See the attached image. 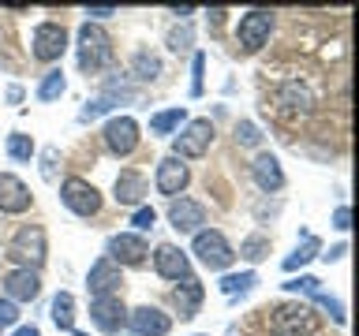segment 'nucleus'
Masks as SVG:
<instances>
[{"label": "nucleus", "mask_w": 359, "mask_h": 336, "mask_svg": "<svg viewBox=\"0 0 359 336\" xmlns=\"http://www.w3.org/2000/svg\"><path fill=\"white\" fill-rule=\"evenodd\" d=\"M75 60L83 75H97L112 64V38L97 22H83L79 27V45H75Z\"/></svg>", "instance_id": "obj_1"}, {"label": "nucleus", "mask_w": 359, "mask_h": 336, "mask_svg": "<svg viewBox=\"0 0 359 336\" xmlns=\"http://www.w3.org/2000/svg\"><path fill=\"white\" fill-rule=\"evenodd\" d=\"M45 254H49V239H45L41 224H22L8 243V258L15 262V269H34L38 273L45 265Z\"/></svg>", "instance_id": "obj_2"}, {"label": "nucleus", "mask_w": 359, "mask_h": 336, "mask_svg": "<svg viewBox=\"0 0 359 336\" xmlns=\"http://www.w3.org/2000/svg\"><path fill=\"white\" fill-rule=\"evenodd\" d=\"M318 329V318L307 302H277L269 310V332L273 336H311Z\"/></svg>", "instance_id": "obj_3"}, {"label": "nucleus", "mask_w": 359, "mask_h": 336, "mask_svg": "<svg viewBox=\"0 0 359 336\" xmlns=\"http://www.w3.org/2000/svg\"><path fill=\"white\" fill-rule=\"evenodd\" d=\"M191 254H195L198 262L210 269V273H224V269H229V265L236 262V251L229 246V239H224L221 232H213V228H202V232H195Z\"/></svg>", "instance_id": "obj_4"}, {"label": "nucleus", "mask_w": 359, "mask_h": 336, "mask_svg": "<svg viewBox=\"0 0 359 336\" xmlns=\"http://www.w3.org/2000/svg\"><path fill=\"white\" fill-rule=\"evenodd\" d=\"M210 142H213V123L210 120H187L184 127L172 134V157H180V161L206 157Z\"/></svg>", "instance_id": "obj_5"}, {"label": "nucleus", "mask_w": 359, "mask_h": 336, "mask_svg": "<svg viewBox=\"0 0 359 336\" xmlns=\"http://www.w3.org/2000/svg\"><path fill=\"white\" fill-rule=\"evenodd\" d=\"M60 202L75 213V217H94V213L101 209L97 187L86 183V179H79V176H67L60 183Z\"/></svg>", "instance_id": "obj_6"}, {"label": "nucleus", "mask_w": 359, "mask_h": 336, "mask_svg": "<svg viewBox=\"0 0 359 336\" xmlns=\"http://www.w3.org/2000/svg\"><path fill=\"white\" fill-rule=\"evenodd\" d=\"M269 30H273V15L262 11V8H255V11H247V15L240 19V27H236V41L243 45V52H258L269 41Z\"/></svg>", "instance_id": "obj_7"}, {"label": "nucleus", "mask_w": 359, "mask_h": 336, "mask_svg": "<svg viewBox=\"0 0 359 336\" xmlns=\"http://www.w3.org/2000/svg\"><path fill=\"white\" fill-rule=\"evenodd\" d=\"M101 139H105L109 153L128 157V153L139 150V123H135L131 116H112L105 123V131H101Z\"/></svg>", "instance_id": "obj_8"}, {"label": "nucleus", "mask_w": 359, "mask_h": 336, "mask_svg": "<svg viewBox=\"0 0 359 336\" xmlns=\"http://www.w3.org/2000/svg\"><path fill=\"white\" fill-rule=\"evenodd\" d=\"M146 254H150V246H146V239L139 232H116L105 246V258L116 265H142Z\"/></svg>", "instance_id": "obj_9"}, {"label": "nucleus", "mask_w": 359, "mask_h": 336, "mask_svg": "<svg viewBox=\"0 0 359 336\" xmlns=\"http://www.w3.org/2000/svg\"><path fill=\"white\" fill-rule=\"evenodd\" d=\"M34 60H45V64H49V60H60V56H64V49H67V30L60 27V22H41V27L38 30H34Z\"/></svg>", "instance_id": "obj_10"}, {"label": "nucleus", "mask_w": 359, "mask_h": 336, "mask_svg": "<svg viewBox=\"0 0 359 336\" xmlns=\"http://www.w3.org/2000/svg\"><path fill=\"white\" fill-rule=\"evenodd\" d=\"M123 284V276H120V265L116 262H109L105 254L97 258L94 265H90V273H86V291L94 299H105V295H116Z\"/></svg>", "instance_id": "obj_11"}, {"label": "nucleus", "mask_w": 359, "mask_h": 336, "mask_svg": "<svg viewBox=\"0 0 359 336\" xmlns=\"http://www.w3.org/2000/svg\"><path fill=\"white\" fill-rule=\"evenodd\" d=\"M154 269H157V276H165V280H187L191 276V258L180 251L176 243H157V251H154Z\"/></svg>", "instance_id": "obj_12"}, {"label": "nucleus", "mask_w": 359, "mask_h": 336, "mask_svg": "<svg viewBox=\"0 0 359 336\" xmlns=\"http://www.w3.org/2000/svg\"><path fill=\"white\" fill-rule=\"evenodd\" d=\"M90 321L97 325L101 332H120L128 325V307L120 302V295H105L90 302Z\"/></svg>", "instance_id": "obj_13"}, {"label": "nucleus", "mask_w": 359, "mask_h": 336, "mask_svg": "<svg viewBox=\"0 0 359 336\" xmlns=\"http://www.w3.org/2000/svg\"><path fill=\"white\" fill-rule=\"evenodd\" d=\"M0 284H4V299H11L15 307L19 302H34L38 291H41V280H38L34 269H8Z\"/></svg>", "instance_id": "obj_14"}, {"label": "nucleus", "mask_w": 359, "mask_h": 336, "mask_svg": "<svg viewBox=\"0 0 359 336\" xmlns=\"http://www.w3.org/2000/svg\"><path fill=\"white\" fill-rule=\"evenodd\" d=\"M191 183V172H187V164L180 161V157H161L157 161V176H154V187L161 190V195L168 198H176L180 190H184Z\"/></svg>", "instance_id": "obj_15"}, {"label": "nucleus", "mask_w": 359, "mask_h": 336, "mask_svg": "<svg viewBox=\"0 0 359 336\" xmlns=\"http://www.w3.org/2000/svg\"><path fill=\"white\" fill-rule=\"evenodd\" d=\"M128 325L135 336H168L172 318L157 307H135V310H128Z\"/></svg>", "instance_id": "obj_16"}, {"label": "nucleus", "mask_w": 359, "mask_h": 336, "mask_svg": "<svg viewBox=\"0 0 359 336\" xmlns=\"http://www.w3.org/2000/svg\"><path fill=\"white\" fill-rule=\"evenodd\" d=\"M168 224H172L176 232H202L206 209H202V202H195V198H172L168 202Z\"/></svg>", "instance_id": "obj_17"}, {"label": "nucleus", "mask_w": 359, "mask_h": 336, "mask_svg": "<svg viewBox=\"0 0 359 336\" xmlns=\"http://www.w3.org/2000/svg\"><path fill=\"white\" fill-rule=\"evenodd\" d=\"M30 187L22 183L19 176L11 172H0V213H11V217H19V213L30 209Z\"/></svg>", "instance_id": "obj_18"}, {"label": "nucleus", "mask_w": 359, "mask_h": 336, "mask_svg": "<svg viewBox=\"0 0 359 336\" xmlns=\"http://www.w3.org/2000/svg\"><path fill=\"white\" fill-rule=\"evenodd\" d=\"M251 176H255L258 190H266V195H273V190L285 187V172H280V161L273 153H258L251 161Z\"/></svg>", "instance_id": "obj_19"}, {"label": "nucleus", "mask_w": 359, "mask_h": 336, "mask_svg": "<svg viewBox=\"0 0 359 336\" xmlns=\"http://www.w3.org/2000/svg\"><path fill=\"white\" fill-rule=\"evenodd\" d=\"M112 195H116L120 206H135V209H139L142 198H146V176L135 172V168H123V172L116 176V183H112Z\"/></svg>", "instance_id": "obj_20"}, {"label": "nucleus", "mask_w": 359, "mask_h": 336, "mask_svg": "<svg viewBox=\"0 0 359 336\" xmlns=\"http://www.w3.org/2000/svg\"><path fill=\"white\" fill-rule=\"evenodd\" d=\"M202 295H206V291H202V280H195V276L180 280L176 291H172V302H176L180 318H195L198 307H202Z\"/></svg>", "instance_id": "obj_21"}, {"label": "nucleus", "mask_w": 359, "mask_h": 336, "mask_svg": "<svg viewBox=\"0 0 359 336\" xmlns=\"http://www.w3.org/2000/svg\"><path fill=\"white\" fill-rule=\"evenodd\" d=\"M49 314H53V321L60 332H75V295L72 291H56Z\"/></svg>", "instance_id": "obj_22"}, {"label": "nucleus", "mask_w": 359, "mask_h": 336, "mask_svg": "<svg viewBox=\"0 0 359 336\" xmlns=\"http://www.w3.org/2000/svg\"><path fill=\"white\" fill-rule=\"evenodd\" d=\"M318 251H322V239H318V235H303V243L285 258V273H296V269H303L307 262H314V258H318Z\"/></svg>", "instance_id": "obj_23"}, {"label": "nucleus", "mask_w": 359, "mask_h": 336, "mask_svg": "<svg viewBox=\"0 0 359 336\" xmlns=\"http://www.w3.org/2000/svg\"><path fill=\"white\" fill-rule=\"evenodd\" d=\"M187 123V108L180 105V108H165V112H154L150 116V131L154 134H176L180 127Z\"/></svg>", "instance_id": "obj_24"}, {"label": "nucleus", "mask_w": 359, "mask_h": 336, "mask_svg": "<svg viewBox=\"0 0 359 336\" xmlns=\"http://www.w3.org/2000/svg\"><path fill=\"white\" fill-rule=\"evenodd\" d=\"M64 90H67V78H64L60 67H53V71L41 75V83H38V90H34V97H38V101H56Z\"/></svg>", "instance_id": "obj_25"}, {"label": "nucleus", "mask_w": 359, "mask_h": 336, "mask_svg": "<svg viewBox=\"0 0 359 336\" xmlns=\"http://www.w3.org/2000/svg\"><path fill=\"white\" fill-rule=\"evenodd\" d=\"M131 75L139 78V83H154V78L161 75V60H157L154 52H146V49L135 52L131 56Z\"/></svg>", "instance_id": "obj_26"}, {"label": "nucleus", "mask_w": 359, "mask_h": 336, "mask_svg": "<svg viewBox=\"0 0 359 336\" xmlns=\"http://www.w3.org/2000/svg\"><path fill=\"white\" fill-rule=\"evenodd\" d=\"M277 101L285 108H292V112H307L311 108V94H307V86H299V83H285L280 94H277Z\"/></svg>", "instance_id": "obj_27"}, {"label": "nucleus", "mask_w": 359, "mask_h": 336, "mask_svg": "<svg viewBox=\"0 0 359 336\" xmlns=\"http://www.w3.org/2000/svg\"><path fill=\"white\" fill-rule=\"evenodd\" d=\"M258 284V273L255 269H247V273H229V276H221V291L229 299H236V295H247Z\"/></svg>", "instance_id": "obj_28"}, {"label": "nucleus", "mask_w": 359, "mask_h": 336, "mask_svg": "<svg viewBox=\"0 0 359 336\" xmlns=\"http://www.w3.org/2000/svg\"><path fill=\"white\" fill-rule=\"evenodd\" d=\"M4 150H8L11 161H30V157H34V139H30V134H22V131H11L8 142H4Z\"/></svg>", "instance_id": "obj_29"}, {"label": "nucleus", "mask_w": 359, "mask_h": 336, "mask_svg": "<svg viewBox=\"0 0 359 336\" xmlns=\"http://www.w3.org/2000/svg\"><path fill=\"white\" fill-rule=\"evenodd\" d=\"M120 101L112 97V94H101V97H94V101H86L83 105V112H79V123H90V120H97V116H105V112H112Z\"/></svg>", "instance_id": "obj_30"}, {"label": "nucleus", "mask_w": 359, "mask_h": 336, "mask_svg": "<svg viewBox=\"0 0 359 336\" xmlns=\"http://www.w3.org/2000/svg\"><path fill=\"white\" fill-rule=\"evenodd\" d=\"M266 254H269V235H262V232L247 235L240 243V258H247V262H262Z\"/></svg>", "instance_id": "obj_31"}, {"label": "nucleus", "mask_w": 359, "mask_h": 336, "mask_svg": "<svg viewBox=\"0 0 359 336\" xmlns=\"http://www.w3.org/2000/svg\"><path fill=\"white\" fill-rule=\"evenodd\" d=\"M285 291H299V295H314V291H322V280L318 276H292V280H285Z\"/></svg>", "instance_id": "obj_32"}, {"label": "nucleus", "mask_w": 359, "mask_h": 336, "mask_svg": "<svg viewBox=\"0 0 359 336\" xmlns=\"http://www.w3.org/2000/svg\"><path fill=\"white\" fill-rule=\"evenodd\" d=\"M236 142L240 146H262V131H258L251 120H240L236 123Z\"/></svg>", "instance_id": "obj_33"}, {"label": "nucleus", "mask_w": 359, "mask_h": 336, "mask_svg": "<svg viewBox=\"0 0 359 336\" xmlns=\"http://www.w3.org/2000/svg\"><path fill=\"white\" fill-rule=\"evenodd\" d=\"M202 71H206V52H195V60H191V97H202Z\"/></svg>", "instance_id": "obj_34"}, {"label": "nucleus", "mask_w": 359, "mask_h": 336, "mask_svg": "<svg viewBox=\"0 0 359 336\" xmlns=\"http://www.w3.org/2000/svg\"><path fill=\"white\" fill-rule=\"evenodd\" d=\"M19 325V307L11 299H0V329H15Z\"/></svg>", "instance_id": "obj_35"}, {"label": "nucleus", "mask_w": 359, "mask_h": 336, "mask_svg": "<svg viewBox=\"0 0 359 336\" xmlns=\"http://www.w3.org/2000/svg\"><path fill=\"white\" fill-rule=\"evenodd\" d=\"M131 224H135L139 232H150L154 224H157V213H154L150 206H139V209H135V217H131Z\"/></svg>", "instance_id": "obj_36"}, {"label": "nucleus", "mask_w": 359, "mask_h": 336, "mask_svg": "<svg viewBox=\"0 0 359 336\" xmlns=\"http://www.w3.org/2000/svg\"><path fill=\"white\" fill-rule=\"evenodd\" d=\"M56 157H60V150H56V146H49V150L41 153V176L49 179V183H56Z\"/></svg>", "instance_id": "obj_37"}, {"label": "nucleus", "mask_w": 359, "mask_h": 336, "mask_svg": "<svg viewBox=\"0 0 359 336\" xmlns=\"http://www.w3.org/2000/svg\"><path fill=\"white\" fill-rule=\"evenodd\" d=\"M187 45H191V30H187V27L168 30V49H172V52H184Z\"/></svg>", "instance_id": "obj_38"}, {"label": "nucleus", "mask_w": 359, "mask_h": 336, "mask_svg": "<svg viewBox=\"0 0 359 336\" xmlns=\"http://www.w3.org/2000/svg\"><path fill=\"white\" fill-rule=\"evenodd\" d=\"M348 220H352V213H348V206H337V213H333V228L348 232Z\"/></svg>", "instance_id": "obj_39"}, {"label": "nucleus", "mask_w": 359, "mask_h": 336, "mask_svg": "<svg viewBox=\"0 0 359 336\" xmlns=\"http://www.w3.org/2000/svg\"><path fill=\"white\" fill-rule=\"evenodd\" d=\"M86 15L90 19H109V15H116V8H86Z\"/></svg>", "instance_id": "obj_40"}, {"label": "nucleus", "mask_w": 359, "mask_h": 336, "mask_svg": "<svg viewBox=\"0 0 359 336\" xmlns=\"http://www.w3.org/2000/svg\"><path fill=\"white\" fill-rule=\"evenodd\" d=\"M344 254H348V246L341 243V246H333V251H330V254H322V258H325V262H341Z\"/></svg>", "instance_id": "obj_41"}, {"label": "nucleus", "mask_w": 359, "mask_h": 336, "mask_svg": "<svg viewBox=\"0 0 359 336\" xmlns=\"http://www.w3.org/2000/svg\"><path fill=\"white\" fill-rule=\"evenodd\" d=\"M11 336H41V332H38V325H15Z\"/></svg>", "instance_id": "obj_42"}, {"label": "nucleus", "mask_w": 359, "mask_h": 336, "mask_svg": "<svg viewBox=\"0 0 359 336\" xmlns=\"http://www.w3.org/2000/svg\"><path fill=\"white\" fill-rule=\"evenodd\" d=\"M22 101V86H8V105H19Z\"/></svg>", "instance_id": "obj_43"}]
</instances>
